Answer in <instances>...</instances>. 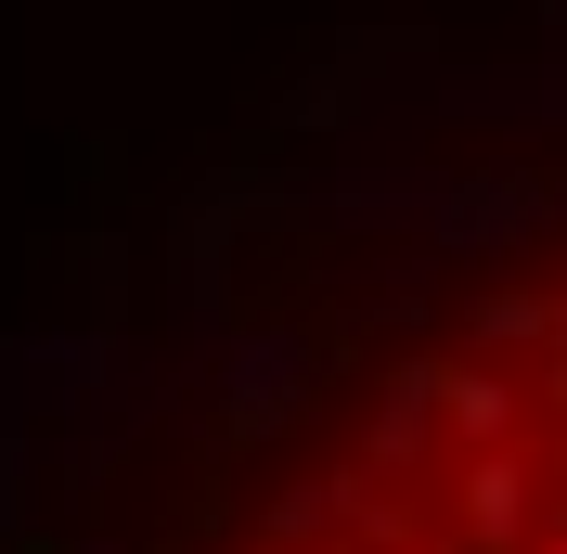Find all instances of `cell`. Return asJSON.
Instances as JSON below:
<instances>
[{
    "instance_id": "6da1fadb",
    "label": "cell",
    "mask_w": 567,
    "mask_h": 554,
    "mask_svg": "<svg viewBox=\"0 0 567 554\" xmlns=\"http://www.w3.org/2000/svg\"><path fill=\"white\" fill-rule=\"evenodd\" d=\"M168 554H567V207L322 348Z\"/></svg>"
}]
</instances>
